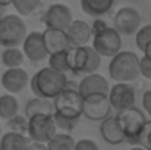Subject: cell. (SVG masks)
Returning a JSON list of instances; mask_svg holds the SVG:
<instances>
[{
    "instance_id": "cell-6",
    "label": "cell",
    "mask_w": 151,
    "mask_h": 150,
    "mask_svg": "<svg viewBox=\"0 0 151 150\" xmlns=\"http://www.w3.org/2000/svg\"><path fill=\"white\" fill-rule=\"evenodd\" d=\"M116 118H117V122L126 137V141L135 144L137 141V137L139 134V131L142 130L147 118L144 115V112L135 106L132 107H128V109H123L120 112L116 113Z\"/></svg>"
},
{
    "instance_id": "cell-3",
    "label": "cell",
    "mask_w": 151,
    "mask_h": 150,
    "mask_svg": "<svg viewBox=\"0 0 151 150\" xmlns=\"http://www.w3.org/2000/svg\"><path fill=\"white\" fill-rule=\"evenodd\" d=\"M27 36V25L21 15L4 13L0 18V46L16 47Z\"/></svg>"
},
{
    "instance_id": "cell-31",
    "label": "cell",
    "mask_w": 151,
    "mask_h": 150,
    "mask_svg": "<svg viewBox=\"0 0 151 150\" xmlns=\"http://www.w3.org/2000/svg\"><path fill=\"white\" fill-rule=\"evenodd\" d=\"M151 41V25H144V27H139L135 33V43H137V47L142 50L145 49L147 43Z\"/></svg>"
},
{
    "instance_id": "cell-13",
    "label": "cell",
    "mask_w": 151,
    "mask_h": 150,
    "mask_svg": "<svg viewBox=\"0 0 151 150\" xmlns=\"http://www.w3.org/2000/svg\"><path fill=\"white\" fill-rule=\"evenodd\" d=\"M22 51L31 62H43L44 59H47L49 53L43 41V34L40 31L27 33L22 41Z\"/></svg>"
},
{
    "instance_id": "cell-39",
    "label": "cell",
    "mask_w": 151,
    "mask_h": 150,
    "mask_svg": "<svg viewBox=\"0 0 151 150\" xmlns=\"http://www.w3.org/2000/svg\"><path fill=\"white\" fill-rule=\"evenodd\" d=\"M0 137H1V124H0Z\"/></svg>"
},
{
    "instance_id": "cell-37",
    "label": "cell",
    "mask_w": 151,
    "mask_h": 150,
    "mask_svg": "<svg viewBox=\"0 0 151 150\" xmlns=\"http://www.w3.org/2000/svg\"><path fill=\"white\" fill-rule=\"evenodd\" d=\"M0 4H3V6H9V4H12V0H0Z\"/></svg>"
},
{
    "instance_id": "cell-28",
    "label": "cell",
    "mask_w": 151,
    "mask_h": 150,
    "mask_svg": "<svg viewBox=\"0 0 151 150\" xmlns=\"http://www.w3.org/2000/svg\"><path fill=\"white\" fill-rule=\"evenodd\" d=\"M53 119H54V124H56L57 130H62L65 133H70L75 128L76 122L79 121V119H72V118L63 116V115L56 113V112H53Z\"/></svg>"
},
{
    "instance_id": "cell-30",
    "label": "cell",
    "mask_w": 151,
    "mask_h": 150,
    "mask_svg": "<svg viewBox=\"0 0 151 150\" xmlns=\"http://www.w3.org/2000/svg\"><path fill=\"white\" fill-rule=\"evenodd\" d=\"M135 144L139 146V147L151 150V121H145L142 130L139 131V134L137 137Z\"/></svg>"
},
{
    "instance_id": "cell-9",
    "label": "cell",
    "mask_w": 151,
    "mask_h": 150,
    "mask_svg": "<svg viewBox=\"0 0 151 150\" xmlns=\"http://www.w3.org/2000/svg\"><path fill=\"white\" fill-rule=\"evenodd\" d=\"M107 97H109V103L111 109L116 112H120L123 109L135 106L137 94H135V88L129 83L117 81L113 87H109Z\"/></svg>"
},
{
    "instance_id": "cell-22",
    "label": "cell",
    "mask_w": 151,
    "mask_h": 150,
    "mask_svg": "<svg viewBox=\"0 0 151 150\" xmlns=\"http://www.w3.org/2000/svg\"><path fill=\"white\" fill-rule=\"evenodd\" d=\"M54 112L53 109V104H51L49 99H44V97H38L35 96L34 99H29L27 106H25V116H31V115H35V113H49L51 115Z\"/></svg>"
},
{
    "instance_id": "cell-4",
    "label": "cell",
    "mask_w": 151,
    "mask_h": 150,
    "mask_svg": "<svg viewBox=\"0 0 151 150\" xmlns=\"http://www.w3.org/2000/svg\"><path fill=\"white\" fill-rule=\"evenodd\" d=\"M57 133V127L53 119V113H35L28 116L27 124V136L32 141L47 143Z\"/></svg>"
},
{
    "instance_id": "cell-32",
    "label": "cell",
    "mask_w": 151,
    "mask_h": 150,
    "mask_svg": "<svg viewBox=\"0 0 151 150\" xmlns=\"http://www.w3.org/2000/svg\"><path fill=\"white\" fill-rule=\"evenodd\" d=\"M139 75H142L147 80H151V59L145 54L139 59Z\"/></svg>"
},
{
    "instance_id": "cell-26",
    "label": "cell",
    "mask_w": 151,
    "mask_h": 150,
    "mask_svg": "<svg viewBox=\"0 0 151 150\" xmlns=\"http://www.w3.org/2000/svg\"><path fill=\"white\" fill-rule=\"evenodd\" d=\"M41 0H12V4L18 15L21 16H29L38 6Z\"/></svg>"
},
{
    "instance_id": "cell-36",
    "label": "cell",
    "mask_w": 151,
    "mask_h": 150,
    "mask_svg": "<svg viewBox=\"0 0 151 150\" xmlns=\"http://www.w3.org/2000/svg\"><path fill=\"white\" fill-rule=\"evenodd\" d=\"M142 53H144L147 57H150V59H151V41H148V43H147V46H145V49L142 50Z\"/></svg>"
},
{
    "instance_id": "cell-21",
    "label": "cell",
    "mask_w": 151,
    "mask_h": 150,
    "mask_svg": "<svg viewBox=\"0 0 151 150\" xmlns=\"http://www.w3.org/2000/svg\"><path fill=\"white\" fill-rule=\"evenodd\" d=\"M49 150H73L75 149V140L69 133L60 131L56 133L50 140L46 143Z\"/></svg>"
},
{
    "instance_id": "cell-24",
    "label": "cell",
    "mask_w": 151,
    "mask_h": 150,
    "mask_svg": "<svg viewBox=\"0 0 151 150\" xmlns=\"http://www.w3.org/2000/svg\"><path fill=\"white\" fill-rule=\"evenodd\" d=\"M25 59V54L22 50L16 47H4V51L0 56V60L3 62V65L6 68H16V66H22Z\"/></svg>"
},
{
    "instance_id": "cell-27",
    "label": "cell",
    "mask_w": 151,
    "mask_h": 150,
    "mask_svg": "<svg viewBox=\"0 0 151 150\" xmlns=\"http://www.w3.org/2000/svg\"><path fill=\"white\" fill-rule=\"evenodd\" d=\"M101 65V56L93 49V46H87V62L84 68V74H91L96 72Z\"/></svg>"
},
{
    "instance_id": "cell-14",
    "label": "cell",
    "mask_w": 151,
    "mask_h": 150,
    "mask_svg": "<svg viewBox=\"0 0 151 150\" xmlns=\"http://www.w3.org/2000/svg\"><path fill=\"white\" fill-rule=\"evenodd\" d=\"M109 87H110L109 81L103 75L91 72V74H84V77L81 78L76 90L84 97V96H88V94H93V93H104V94H107Z\"/></svg>"
},
{
    "instance_id": "cell-17",
    "label": "cell",
    "mask_w": 151,
    "mask_h": 150,
    "mask_svg": "<svg viewBox=\"0 0 151 150\" xmlns=\"http://www.w3.org/2000/svg\"><path fill=\"white\" fill-rule=\"evenodd\" d=\"M43 41L47 53H54V51H60V50L69 49V40L66 37V33L63 30H57V28H46L43 33Z\"/></svg>"
},
{
    "instance_id": "cell-23",
    "label": "cell",
    "mask_w": 151,
    "mask_h": 150,
    "mask_svg": "<svg viewBox=\"0 0 151 150\" xmlns=\"http://www.w3.org/2000/svg\"><path fill=\"white\" fill-rule=\"evenodd\" d=\"M16 113H19V101H18V99L10 93L0 96V119L7 121L9 118L15 116Z\"/></svg>"
},
{
    "instance_id": "cell-35",
    "label": "cell",
    "mask_w": 151,
    "mask_h": 150,
    "mask_svg": "<svg viewBox=\"0 0 151 150\" xmlns=\"http://www.w3.org/2000/svg\"><path fill=\"white\" fill-rule=\"evenodd\" d=\"M104 27H107V24H106L104 21H101L100 18H96L94 24L91 25V34H94V33H97V31H100V30H103Z\"/></svg>"
},
{
    "instance_id": "cell-7",
    "label": "cell",
    "mask_w": 151,
    "mask_h": 150,
    "mask_svg": "<svg viewBox=\"0 0 151 150\" xmlns=\"http://www.w3.org/2000/svg\"><path fill=\"white\" fill-rule=\"evenodd\" d=\"M93 49L101 57H111L122 49V36L113 27H104L103 30L94 33L93 36Z\"/></svg>"
},
{
    "instance_id": "cell-16",
    "label": "cell",
    "mask_w": 151,
    "mask_h": 150,
    "mask_svg": "<svg viewBox=\"0 0 151 150\" xmlns=\"http://www.w3.org/2000/svg\"><path fill=\"white\" fill-rule=\"evenodd\" d=\"M70 46H84L91 38V27L82 19H72L69 27L65 30Z\"/></svg>"
},
{
    "instance_id": "cell-33",
    "label": "cell",
    "mask_w": 151,
    "mask_h": 150,
    "mask_svg": "<svg viewBox=\"0 0 151 150\" xmlns=\"http://www.w3.org/2000/svg\"><path fill=\"white\" fill-rule=\"evenodd\" d=\"M75 149L78 150H97L99 146L96 141L90 140V138H81L79 141H75Z\"/></svg>"
},
{
    "instance_id": "cell-29",
    "label": "cell",
    "mask_w": 151,
    "mask_h": 150,
    "mask_svg": "<svg viewBox=\"0 0 151 150\" xmlns=\"http://www.w3.org/2000/svg\"><path fill=\"white\" fill-rule=\"evenodd\" d=\"M6 122H7V127H9L10 131L27 134V124H28V118L27 116H22V115L16 113L15 116L9 118Z\"/></svg>"
},
{
    "instance_id": "cell-1",
    "label": "cell",
    "mask_w": 151,
    "mask_h": 150,
    "mask_svg": "<svg viewBox=\"0 0 151 150\" xmlns=\"http://www.w3.org/2000/svg\"><path fill=\"white\" fill-rule=\"evenodd\" d=\"M68 86L66 74L59 72L50 66L40 69L31 78V90L35 96L44 99H54Z\"/></svg>"
},
{
    "instance_id": "cell-5",
    "label": "cell",
    "mask_w": 151,
    "mask_h": 150,
    "mask_svg": "<svg viewBox=\"0 0 151 150\" xmlns=\"http://www.w3.org/2000/svg\"><path fill=\"white\" fill-rule=\"evenodd\" d=\"M53 109L56 113L63 116L79 119L82 115V96L76 88H69L68 86L54 97Z\"/></svg>"
},
{
    "instance_id": "cell-25",
    "label": "cell",
    "mask_w": 151,
    "mask_h": 150,
    "mask_svg": "<svg viewBox=\"0 0 151 150\" xmlns=\"http://www.w3.org/2000/svg\"><path fill=\"white\" fill-rule=\"evenodd\" d=\"M68 50V49H66ZM66 50H60V51H54L50 53L47 57H49V66L59 71V72H69V68H68V59H66Z\"/></svg>"
},
{
    "instance_id": "cell-15",
    "label": "cell",
    "mask_w": 151,
    "mask_h": 150,
    "mask_svg": "<svg viewBox=\"0 0 151 150\" xmlns=\"http://www.w3.org/2000/svg\"><path fill=\"white\" fill-rule=\"evenodd\" d=\"M100 134L106 143L113 144V146H117V144H122L123 141H126V137L117 122L116 115H109L107 118H104L101 121Z\"/></svg>"
},
{
    "instance_id": "cell-10",
    "label": "cell",
    "mask_w": 151,
    "mask_h": 150,
    "mask_svg": "<svg viewBox=\"0 0 151 150\" xmlns=\"http://www.w3.org/2000/svg\"><path fill=\"white\" fill-rule=\"evenodd\" d=\"M141 27V15L135 7L123 6L113 16V28L120 36H134Z\"/></svg>"
},
{
    "instance_id": "cell-12",
    "label": "cell",
    "mask_w": 151,
    "mask_h": 150,
    "mask_svg": "<svg viewBox=\"0 0 151 150\" xmlns=\"http://www.w3.org/2000/svg\"><path fill=\"white\" fill-rule=\"evenodd\" d=\"M28 83H29V75L21 66L7 68L3 72V75H1V86L10 94L22 93L27 88Z\"/></svg>"
},
{
    "instance_id": "cell-2",
    "label": "cell",
    "mask_w": 151,
    "mask_h": 150,
    "mask_svg": "<svg viewBox=\"0 0 151 150\" xmlns=\"http://www.w3.org/2000/svg\"><path fill=\"white\" fill-rule=\"evenodd\" d=\"M109 75L114 81H135L139 77V57L134 51L119 50L110 57Z\"/></svg>"
},
{
    "instance_id": "cell-38",
    "label": "cell",
    "mask_w": 151,
    "mask_h": 150,
    "mask_svg": "<svg viewBox=\"0 0 151 150\" xmlns=\"http://www.w3.org/2000/svg\"><path fill=\"white\" fill-rule=\"evenodd\" d=\"M6 13V6H3V4H0V18L3 16Z\"/></svg>"
},
{
    "instance_id": "cell-8",
    "label": "cell",
    "mask_w": 151,
    "mask_h": 150,
    "mask_svg": "<svg viewBox=\"0 0 151 150\" xmlns=\"http://www.w3.org/2000/svg\"><path fill=\"white\" fill-rule=\"evenodd\" d=\"M111 113L109 97L104 93H93L82 97V115L91 121H103Z\"/></svg>"
},
{
    "instance_id": "cell-34",
    "label": "cell",
    "mask_w": 151,
    "mask_h": 150,
    "mask_svg": "<svg viewBox=\"0 0 151 150\" xmlns=\"http://www.w3.org/2000/svg\"><path fill=\"white\" fill-rule=\"evenodd\" d=\"M142 107L147 112V115H150L151 118V88L147 90L144 93V96H142Z\"/></svg>"
},
{
    "instance_id": "cell-19",
    "label": "cell",
    "mask_w": 151,
    "mask_h": 150,
    "mask_svg": "<svg viewBox=\"0 0 151 150\" xmlns=\"http://www.w3.org/2000/svg\"><path fill=\"white\" fill-rule=\"evenodd\" d=\"M29 138L27 134L9 131L6 134H1L0 137V150H21L28 149Z\"/></svg>"
},
{
    "instance_id": "cell-18",
    "label": "cell",
    "mask_w": 151,
    "mask_h": 150,
    "mask_svg": "<svg viewBox=\"0 0 151 150\" xmlns=\"http://www.w3.org/2000/svg\"><path fill=\"white\" fill-rule=\"evenodd\" d=\"M68 68L73 75H84V68L87 62V44L84 46H69L66 50Z\"/></svg>"
},
{
    "instance_id": "cell-20",
    "label": "cell",
    "mask_w": 151,
    "mask_h": 150,
    "mask_svg": "<svg viewBox=\"0 0 151 150\" xmlns=\"http://www.w3.org/2000/svg\"><path fill=\"white\" fill-rule=\"evenodd\" d=\"M114 0H81L82 10L93 18H101L113 7Z\"/></svg>"
},
{
    "instance_id": "cell-11",
    "label": "cell",
    "mask_w": 151,
    "mask_h": 150,
    "mask_svg": "<svg viewBox=\"0 0 151 150\" xmlns=\"http://www.w3.org/2000/svg\"><path fill=\"white\" fill-rule=\"evenodd\" d=\"M72 19H73V16H72L70 9L62 3L50 4L41 18L46 28H57V30H63V31L69 27Z\"/></svg>"
}]
</instances>
